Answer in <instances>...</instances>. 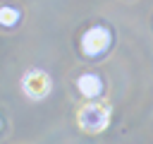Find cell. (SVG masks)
<instances>
[{
  "label": "cell",
  "mask_w": 153,
  "mask_h": 144,
  "mask_svg": "<svg viewBox=\"0 0 153 144\" xmlns=\"http://www.w3.org/2000/svg\"><path fill=\"white\" fill-rule=\"evenodd\" d=\"M110 110H112V108H110V103H108L105 98L88 101V103H84V106L79 108L76 122H79V127H81L84 132L96 134V132H100V130L108 127V122H110Z\"/></svg>",
  "instance_id": "obj_1"
},
{
  "label": "cell",
  "mask_w": 153,
  "mask_h": 144,
  "mask_svg": "<svg viewBox=\"0 0 153 144\" xmlns=\"http://www.w3.org/2000/svg\"><path fill=\"white\" fill-rule=\"evenodd\" d=\"M110 46V34L103 26H93L81 36V50L86 55H98Z\"/></svg>",
  "instance_id": "obj_2"
},
{
  "label": "cell",
  "mask_w": 153,
  "mask_h": 144,
  "mask_svg": "<svg viewBox=\"0 0 153 144\" xmlns=\"http://www.w3.org/2000/svg\"><path fill=\"white\" fill-rule=\"evenodd\" d=\"M22 84H24V91H26L31 98H41V96H45V94L50 91V79H48V74L41 72V70L26 72V77H24Z\"/></svg>",
  "instance_id": "obj_3"
},
{
  "label": "cell",
  "mask_w": 153,
  "mask_h": 144,
  "mask_svg": "<svg viewBox=\"0 0 153 144\" xmlns=\"http://www.w3.org/2000/svg\"><path fill=\"white\" fill-rule=\"evenodd\" d=\"M76 86H79V91H81L86 98H93V96L100 94V79H98L96 74H81V77L76 79Z\"/></svg>",
  "instance_id": "obj_4"
},
{
  "label": "cell",
  "mask_w": 153,
  "mask_h": 144,
  "mask_svg": "<svg viewBox=\"0 0 153 144\" xmlns=\"http://www.w3.org/2000/svg\"><path fill=\"white\" fill-rule=\"evenodd\" d=\"M17 10H12V7H2V12H0V19H2V24L5 26H12L14 22H17Z\"/></svg>",
  "instance_id": "obj_5"
}]
</instances>
